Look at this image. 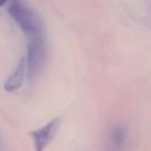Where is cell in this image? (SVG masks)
<instances>
[{"label":"cell","instance_id":"obj_1","mask_svg":"<svg viewBox=\"0 0 151 151\" xmlns=\"http://www.w3.org/2000/svg\"><path fill=\"white\" fill-rule=\"evenodd\" d=\"M8 13L18 26L29 37L42 34V26L38 14L31 9L22 0H11Z\"/></svg>","mask_w":151,"mask_h":151},{"label":"cell","instance_id":"obj_2","mask_svg":"<svg viewBox=\"0 0 151 151\" xmlns=\"http://www.w3.org/2000/svg\"><path fill=\"white\" fill-rule=\"evenodd\" d=\"M24 58L27 66V73L28 76L33 77L42 66L46 59V42L42 34L29 37L26 57Z\"/></svg>","mask_w":151,"mask_h":151},{"label":"cell","instance_id":"obj_3","mask_svg":"<svg viewBox=\"0 0 151 151\" xmlns=\"http://www.w3.org/2000/svg\"><path fill=\"white\" fill-rule=\"evenodd\" d=\"M59 125H60V118H54L44 126H41L40 129H37L29 133L33 140L34 151H44L48 146L54 134L57 133Z\"/></svg>","mask_w":151,"mask_h":151},{"label":"cell","instance_id":"obj_4","mask_svg":"<svg viewBox=\"0 0 151 151\" xmlns=\"http://www.w3.org/2000/svg\"><path fill=\"white\" fill-rule=\"evenodd\" d=\"M27 76H28V73H27L26 61H25V58H22L19 61V64L17 65L15 70L13 71V73L5 81V84H4L5 91H7V92H14V91L19 90L22 86V84H24V81H25V79H26Z\"/></svg>","mask_w":151,"mask_h":151},{"label":"cell","instance_id":"obj_5","mask_svg":"<svg viewBox=\"0 0 151 151\" xmlns=\"http://www.w3.org/2000/svg\"><path fill=\"white\" fill-rule=\"evenodd\" d=\"M125 139H126V133L122 127H117L114 129L113 133H112V143L116 147L122 149L125 144Z\"/></svg>","mask_w":151,"mask_h":151},{"label":"cell","instance_id":"obj_6","mask_svg":"<svg viewBox=\"0 0 151 151\" xmlns=\"http://www.w3.org/2000/svg\"><path fill=\"white\" fill-rule=\"evenodd\" d=\"M7 1H8V0H0V6H1V5H4V4H5V2H7Z\"/></svg>","mask_w":151,"mask_h":151}]
</instances>
